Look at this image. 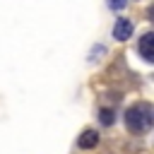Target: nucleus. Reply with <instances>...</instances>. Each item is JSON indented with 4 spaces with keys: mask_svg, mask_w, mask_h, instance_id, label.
<instances>
[{
    "mask_svg": "<svg viewBox=\"0 0 154 154\" xmlns=\"http://www.w3.org/2000/svg\"><path fill=\"white\" fill-rule=\"evenodd\" d=\"M128 5V0H108V7L111 10H123Z\"/></svg>",
    "mask_w": 154,
    "mask_h": 154,
    "instance_id": "nucleus-6",
    "label": "nucleus"
},
{
    "mask_svg": "<svg viewBox=\"0 0 154 154\" xmlns=\"http://www.w3.org/2000/svg\"><path fill=\"white\" fill-rule=\"evenodd\" d=\"M132 31H135V24H132L128 17L116 19V24H113V38H118V41H128V38L132 36Z\"/></svg>",
    "mask_w": 154,
    "mask_h": 154,
    "instance_id": "nucleus-2",
    "label": "nucleus"
},
{
    "mask_svg": "<svg viewBox=\"0 0 154 154\" xmlns=\"http://www.w3.org/2000/svg\"><path fill=\"white\" fill-rule=\"evenodd\" d=\"M103 53H106V48H103V46H94V48H91V60H94L96 55H103Z\"/></svg>",
    "mask_w": 154,
    "mask_h": 154,
    "instance_id": "nucleus-7",
    "label": "nucleus"
},
{
    "mask_svg": "<svg viewBox=\"0 0 154 154\" xmlns=\"http://www.w3.org/2000/svg\"><path fill=\"white\" fill-rule=\"evenodd\" d=\"M154 123V108L147 101H137L125 111V128L132 135H147Z\"/></svg>",
    "mask_w": 154,
    "mask_h": 154,
    "instance_id": "nucleus-1",
    "label": "nucleus"
},
{
    "mask_svg": "<svg viewBox=\"0 0 154 154\" xmlns=\"http://www.w3.org/2000/svg\"><path fill=\"white\" fill-rule=\"evenodd\" d=\"M99 120H101V125H113V120H116V116H113V111L111 108H101L99 111Z\"/></svg>",
    "mask_w": 154,
    "mask_h": 154,
    "instance_id": "nucleus-5",
    "label": "nucleus"
},
{
    "mask_svg": "<svg viewBox=\"0 0 154 154\" xmlns=\"http://www.w3.org/2000/svg\"><path fill=\"white\" fill-rule=\"evenodd\" d=\"M96 142H99L96 130H84V132L77 137V147H79V149H91V147H96Z\"/></svg>",
    "mask_w": 154,
    "mask_h": 154,
    "instance_id": "nucleus-4",
    "label": "nucleus"
},
{
    "mask_svg": "<svg viewBox=\"0 0 154 154\" xmlns=\"http://www.w3.org/2000/svg\"><path fill=\"white\" fill-rule=\"evenodd\" d=\"M152 41H154L152 31L142 34V38H140V46H137V51H140V55H142V60H144V63H152V60H154V53H152Z\"/></svg>",
    "mask_w": 154,
    "mask_h": 154,
    "instance_id": "nucleus-3",
    "label": "nucleus"
}]
</instances>
